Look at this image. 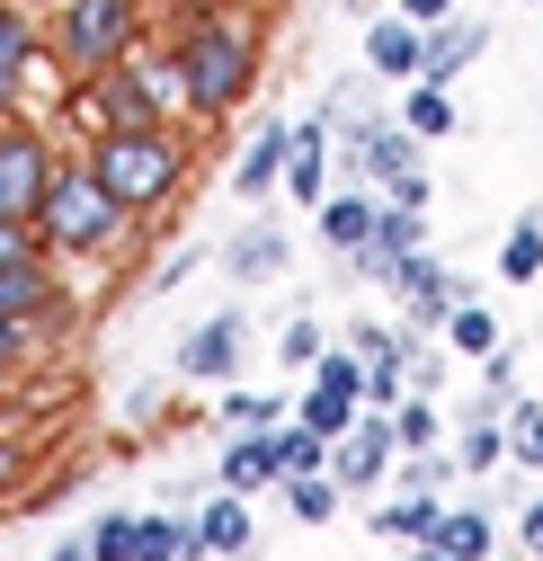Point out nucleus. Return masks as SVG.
Segmentation results:
<instances>
[{
	"instance_id": "f257e3e1",
	"label": "nucleus",
	"mask_w": 543,
	"mask_h": 561,
	"mask_svg": "<svg viewBox=\"0 0 543 561\" xmlns=\"http://www.w3.org/2000/svg\"><path fill=\"white\" fill-rule=\"evenodd\" d=\"M170 72H178V99L196 125H223L258 90V19L223 10V0H196L187 27L170 36Z\"/></svg>"
},
{
	"instance_id": "f03ea898",
	"label": "nucleus",
	"mask_w": 543,
	"mask_h": 561,
	"mask_svg": "<svg viewBox=\"0 0 543 561\" xmlns=\"http://www.w3.org/2000/svg\"><path fill=\"white\" fill-rule=\"evenodd\" d=\"M81 161L99 170V187L125 215L143 224V215H170L178 187H187V134L178 125H99V144Z\"/></svg>"
},
{
	"instance_id": "7ed1b4c3",
	"label": "nucleus",
	"mask_w": 543,
	"mask_h": 561,
	"mask_svg": "<svg viewBox=\"0 0 543 561\" xmlns=\"http://www.w3.org/2000/svg\"><path fill=\"white\" fill-rule=\"evenodd\" d=\"M134 232V215L99 187V170L90 161H54V187H45V205H36V241L54 250V259H99V250H116Z\"/></svg>"
},
{
	"instance_id": "20e7f679",
	"label": "nucleus",
	"mask_w": 543,
	"mask_h": 561,
	"mask_svg": "<svg viewBox=\"0 0 543 561\" xmlns=\"http://www.w3.org/2000/svg\"><path fill=\"white\" fill-rule=\"evenodd\" d=\"M134 45H143V0H54L45 54L62 62V81H99Z\"/></svg>"
},
{
	"instance_id": "39448f33",
	"label": "nucleus",
	"mask_w": 543,
	"mask_h": 561,
	"mask_svg": "<svg viewBox=\"0 0 543 561\" xmlns=\"http://www.w3.org/2000/svg\"><path fill=\"white\" fill-rule=\"evenodd\" d=\"M81 107H90L99 125H170V107H187V99H178L170 54H143V45H134L125 62H107L99 81H81Z\"/></svg>"
},
{
	"instance_id": "423d86ee",
	"label": "nucleus",
	"mask_w": 543,
	"mask_h": 561,
	"mask_svg": "<svg viewBox=\"0 0 543 561\" xmlns=\"http://www.w3.org/2000/svg\"><path fill=\"white\" fill-rule=\"evenodd\" d=\"M45 187H54V144H45L36 125L0 116V224H36Z\"/></svg>"
},
{
	"instance_id": "0eeeda50",
	"label": "nucleus",
	"mask_w": 543,
	"mask_h": 561,
	"mask_svg": "<svg viewBox=\"0 0 543 561\" xmlns=\"http://www.w3.org/2000/svg\"><path fill=\"white\" fill-rule=\"evenodd\" d=\"M241 330H250V312H241V304H223L215 321H196V330L178 339V375L223 392V375H241Z\"/></svg>"
},
{
	"instance_id": "6e6552de",
	"label": "nucleus",
	"mask_w": 543,
	"mask_h": 561,
	"mask_svg": "<svg viewBox=\"0 0 543 561\" xmlns=\"http://www.w3.org/2000/svg\"><path fill=\"white\" fill-rule=\"evenodd\" d=\"M392 455H401L392 410H357V428L330 446V472H338V490H374V481L392 472Z\"/></svg>"
},
{
	"instance_id": "1a4fd4ad",
	"label": "nucleus",
	"mask_w": 543,
	"mask_h": 561,
	"mask_svg": "<svg viewBox=\"0 0 543 561\" xmlns=\"http://www.w3.org/2000/svg\"><path fill=\"white\" fill-rule=\"evenodd\" d=\"M187 543H196V561H241V552L258 543L250 490H215V500H206V517H187Z\"/></svg>"
},
{
	"instance_id": "9d476101",
	"label": "nucleus",
	"mask_w": 543,
	"mask_h": 561,
	"mask_svg": "<svg viewBox=\"0 0 543 561\" xmlns=\"http://www.w3.org/2000/svg\"><path fill=\"white\" fill-rule=\"evenodd\" d=\"M401 295H411V321H419V330H446V312L472 295V276H454L446 259L411 250V259H401Z\"/></svg>"
},
{
	"instance_id": "9b49d317",
	"label": "nucleus",
	"mask_w": 543,
	"mask_h": 561,
	"mask_svg": "<svg viewBox=\"0 0 543 561\" xmlns=\"http://www.w3.org/2000/svg\"><path fill=\"white\" fill-rule=\"evenodd\" d=\"M36 54H45V27L19 10V0H0V116H10L27 99V72H36Z\"/></svg>"
},
{
	"instance_id": "f8f14e48",
	"label": "nucleus",
	"mask_w": 543,
	"mask_h": 561,
	"mask_svg": "<svg viewBox=\"0 0 543 561\" xmlns=\"http://www.w3.org/2000/svg\"><path fill=\"white\" fill-rule=\"evenodd\" d=\"M419 62H428V27H411V19H374V27H366V72H374V81H401V90H411Z\"/></svg>"
},
{
	"instance_id": "ddd939ff",
	"label": "nucleus",
	"mask_w": 543,
	"mask_h": 561,
	"mask_svg": "<svg viewBox=\"0 0 543 561\" xmlns=\"http://www.w3.org/2000/svg\"><path fill=\"white\" fill-rule=\"evenodd\" d=\"M286 187H294V205H330V116H303L294 125V152H286Z\"/></svg>"
},
{
	"instance_id": "4468645a",
	"label": "nucleus",
	"mask_w": 543,
	"mask_h": 561,
	"mask_svg": "<svg viewBox=\"0 0 543 561\" xmlns=\"http://www.w3.org/2000/svg\"><path fill=\"white\" fill-rule=\"evenodd\" d=\"M286 152H294V125H286V116H267V125L250 134V152L232 161V196H267V187L286 179Z\"/></svg>"
},
{
	"instance_id": "2eb2a0df",
	"label": "nucleus",
	"mask_w": 543,
	"mask_h": 561,
	"mask_svg": "<svg viewBox=\"0 0 543 561\" xmlns=\"http://www.w3.org/2000/svg\"><path fill=\"white\" fill-rule=\"evenodd\" d=\"M215 259H223V276H241V286H267V276H286V232H277V224H250V232H232Z\"/></svg>"
},
{
	"instance_id": "dca6fc26",
	"label": "nucleus",
	"mask_w": 543,
	"mask_h": 561,
	"mask_svg": "<svg viewBox=\"0 0 543 561\" xmlns=\"http://www.w3.org/2000/svg\"><path fill=\"white\" fill-rule=\"evenodd\" d=\"M482 45H490V27H482V19H446V27L428 36V62H419V81H428V90H454V72H463V62L482 54Z\"/></svg>"
},
{
	"instance_id": "f3484780",
	"label": "nucleus",
	"mask_w": 543,
	"mask_h": 561,
	"mask_svg": "<svg viewBox=\"0 0 543 561\" xmlns=\"http://www.w3.org/2000/svg\"><path fill=\"white\" fill-rule=\"evenodd\" d=\"M215 481H223V490H258V481H277V428H232Z\"/></svg>"
},
{
	"instance_id": "a211bd4d",
	"label": "nucleus",
	"mask_w": 543,
	"mask_h": 561,
	"mask_svg": "<svg viewBox=\"0 0 543 561\" xmlns=\"http://www.w3.org/2000/svg\"><path fill=\"white\" fill-rule=\"evenodd\" d=\"M437 526H446L437 490H401L392 508H374V535H392V543H437Z\"/></svg>"
},
{
	"instance_id": "6ab92c4d",
	"label": "nucleus",
	"mask_w": 543,
	"mask_h": 561,
	"mask_svg": "<svg viewBox=\"0 0 543 561\" xmlns=\"http://www.w3.org/2000/svg\"><path fill=\"white\" fill-rule=\"evenodd\" d=\"M374 224H383V205H374V196H330V205H321V241H330L338 259L366 250V241H374Z\"/></svg>"
},
{
	"instance_id": "aec40b11",
	"label": "nucleus",
	"mask_w": 543,
	"mask_h": 561,
	"mask_svg": "<svg viewBox=\"0 0 543 561\" xmlns=\"http://www.w3.org/2000/svg\"><path fill=\"white\" fill-rule=\"evenodd\" d=\"M499 276H508V286H534V276H543V205H525V215L508 224V241H499Z\"/></svg>"
},
{
	"instance_id": "412c9836",
	"label": "nucleus",
	"mask_w": 543,
	"mask_h": 561,
	"mask_svg": "<svg viewBox=\"0 0 543 561\" xmlns=\"http://www.w3.org/2000/svg\"><path fill=\"white\" fill-rule=\"evenodd\" d=\"M437 552H454V561H490V552H499V526H490V508H446V526H437Z\"/></svg>"
},
{
	"instance_id": "4be33fe9",
	"label": "nucleus",
	"mask_w": 543,
	"mask_h": 561,
	"mask_svg": "<svg viewBox=\"0 0 543 561\" xmlns=\"http://www.w3.org/2000/svg\"><path fill=\"white\" fill-rule=\"evenodd\" d=\"M446 347H454V357H490V347H499V312H490L482 295H463V304L446 312Z\"/></svg>"
},
{
	"instance_id": "5701e85b",
	"label": "nucleus",
	"mask_w": 543,
	"mask_h": 561,
	"mask_svg": "<svg viewBox=\"0 0 543 561\" xmlns=\"http://www.w3.org/2000/svg\"><path fill=\"white\" fill-rule=\"evenodd\" d=\"M330 446H338V437L303 428V419H277V481H294V472H330Z\"/></svg>"
},
{
	"instance_id": "b1692460",
	"label": "nucleus",
	"mask_w": 543,
	"mask_h": 561,
	"mask_svg": "<svg viewBox=\"0 0 543 561\" xmlns=\"http://www.w3.org/2000/svg\"><path fill=\"white\" fill-rule=\"evenodd\" d=\"M338 500H348V490H338V472H294V481H286V517H303V526H330Z\"/></svg>"
},
{
	"instance_id": "393cba45",
	"label": "nucleus",
	"mask_w": 543,
	"mask_h": 561,
	"mask_svg": "<svg viewBox=\"0 0 543 561\" xmlns=\"http://www.w3.org/2000/svg\"><path fill=\"white\" fill-rule=\"evenodd\" d=\"M392 437H401V455H437V446H446V419H437V401H428V392H411V401L392 410Z\"/></svg>"
},
{
	"instance_id": "a878e982",
	"label": "nucleus",
	"mask_w": 543,
	"mask_h": 561,
	"mask_svg": "<svg viewBox=\"0 0 543 561\" xmlns=\"http://www.w3.org/2000/svg\"><path fill=\"white\" fill-rule=\"evenodd\" d=\"M508 446H517V437H508V419H463V437H454V463H463V472H490Z\"/></svg>"
},
{
	"instance_id": "bb28decb",
	"label": "nucleus",
	"mask_w": 543,
	"mask_h": 561,
	"mask_svg": "<svg viewBox=\"0 0 543 561\" xmlns=\"http://www.w3.org/2000/svg\"><path fill=\"white\" fill-rule=\"evenodd\" d=\"M294 419H303V428H321V437H348V428H357V401L330 392V383H312V392L294 401Z\"/></svg>"
},
{
	"instance_id": "cd10ccee",
	"label": "nucleus",
	"mask_w": 543,
	"mask_h": 561,
	"mask_svg": "<svg viewBox=\"0 0 543 561\" xmlns=\"http://www.w3.org/2000/svg\"><path fill=\"white\" fill-rule=\"evenodd\" d=\"M348 347H357L366 366H419V339H411V330H374V321H357Z\"/></svg>"
},
{
	"instance_id": "c85d7f7f",
	"label": "nucleus",
	"mask_w": 543,
	"mask_h": 561,
	"mask_svg": "<svg viewBox=\"0 0 543 561\" xmlns=\"http://www.w3.org/2000/svg\"><path fill=\"white\" fill-rule=\"evenodd\" d=\"M90 552H99V561H143V517H125V508L99 517V526H90Z\"/></svg>"
},
{
	"instance_id": "c756f323",
	"label": "nucleus",
	"mask_w": 543,
	"mask_h": 561,
	"mask_svg": "<svg viewBox=\"0 0 543 561\" xmlns=\"http://www.w3.org/2000/svg\"><path fill=\"white\" fill-rule=\"evenodd\" d=\"M401 125H411L419 144H428V134H454V99L428 90V81H411V107H401Z\"/></svg>"
},
{
	"instance_id": "7c9ffc66",
	"label": "nucleus",
	"mask_w": 543,
	"mask_h": 561,
	"mask_svg": "<svg viewBox=\"0 0 543 561\" xmlns=\"http://www.w3.org/2000/svg\"><path fill=\"white\" fill-rule=\"evenodd\" d=\"M428 241V215L419 205H383V224H374V250H392V259H411Z\"/></svg>"
},
{
	"instance_id": "2f4dec72",
	"label": "nucleus",
	"mask_w": 543,
	"mask_h": 561,
	"mask_svg": "<svg viewBox=\"0 0 543 561\" xmlns=\"http://www.w3.org/2000/svg\"><path fill=\"white\" fill-rule=\"evenodd\" d=\"M36 347H45V339H36L27 321H0V401L19 392V375H27V357H36Z\"/></svg>"
},
{
	"instance_id": "473e14b6",
	"label": "nucleus",
	"mask_w": 543,
	"mask_h": 561,
	"mask_svg": "<svg viewBox=\"0 0 543 561\" xmlns=\"http://www.w3.org/2000/svg\"><path fill=\"white\" fill-rule=\"evenodd\" d=\"M312 383H330V392H348V401H366V357H357V347H321V366H312Z\"/></svg>"
},
{
	"instance_id": "72a5a7b5",
	"label": "nucleus",
	"mask_w": 543,
	"mask_h": 561,
	"mask_svg": "<svg viewBox=\"0 0 543 561\" xmlns=\"http://www.w3.org/2000/svg\"><path fill=\"white\" fill-rule=\"evenodd\" d=\"M286 401L277 392H223V428H277Z\"/></svg>"
},
{
	"instance_id": "f704fd0d",
	"label": "nucleus",
	"mask_w": 543,
	"mask_h": 561,
	"mask_svg": "<svg viewBox=\"0 0 543 561\" xmlns=\"http://www.w3.org/2000/svg\"><path fill=\"white\" fill-rule=\"evenodd\" d=\"M143 561H196L187 517H143Z\"/></svg>"
},
{
	"instance_id": "c9c22d12",
	"label": "nucleus",
	"mask_w": 543,
	"mask_h": 561,
	"mask_svg": "<svg viewBox=\"0 0 543 561\" xmlns=\"http://www.w3.org/2000/svg\"><path fill=\"white\" fill-rule=\"evenodd\" d=\"M508 437H517V455L543 472V410H534V401H508Z\"/></svg>"
},
{
	"instance_id": "e433bc0d",
	"label": "nucleus",
	"mask_w": 543,
	"mask_h": 561,
	"mask_svg": "<svg viewBox=\"0 0 543 561\" xmlns=\"http://www.w3.org/2000/svg\"><path fill=\"white\" fill-rule=\"evenodd\" d=\"M277 357H286V366H321V330H312V321H286Z\"/></svg>"
},
{
	"instance_id": "4c0bfd02",
	"label": "nucleus",
	"mask_w": 543,
	"mask_h": 561,
	"mask_svg": "<svg viewBox=\"0 0 543 561\" xmlns=\"http://www.w3.org/2000/svg\"><path fill=\"white\" fill-rule=\"evenodd\" d=\"M45 241H36V224H0V267H19V259H36Z\"/></svg>"
},
{
	"instance_id": "58836bf2",
	"label": "nucleus",
	"mask_w": 543,
	"mask_h": 561,
	"mask_svg": "<svg viewBox=\"0 0 543 561\" xmlns=\"http://www.w3.org/2000/svg\"><path fill=\"white\" fill-rule=\"evenodd\" d=\"M482 383H490V392H508V383H517V339H499L490 357H482Z\"/></svg>"
},
{
	"instance_id": "ea45409f",
	"label": "nucleus",
	"mask_w": 543,
	"mask_h": 561,
	"mask_svg": "<svg viewBox=\"0 0 543 561\" xmlns=\"http://www.w3.org/2000/svg\"><path fill=\"white\" fill-rule=\"evenodd\" d=\"M401 19H411V27H428V36H437V27L454 19V0H401Z\"/></svg>"
},
{
	"instance_id": "a19ab883",
	"label": "nucleus",
	"mask_w": 543,
	"mask_h": 561,
	"mask_svg": "<svg viewBox=\"0 0 543 561\" xmlns=\"http://www.w3.org/2000/svg\"><path fill=\"white\" fill-rule=\"evenodd\" d=\"M428 196H437L428 170H401V179H392V205H419V215H428Z\"/></svg>"
},
{
	"instance_id": "79ce46f5",
	"label": "nucleus",
	"mask_w": 543,
	"mask_h": 561,
	"mask_svg": "<svg viewBox=\"0 0 543 561\" xmlns=\"http://www.w3.org/2000/svg\"><path fill=\"white\" fill-rule=\"evenodd\" d=\"M187 267H196V250H178V259H161V267H152V295H170V286H178Z\"/></svg>"
},
{
	"instance_id": "37998d69",
	"label": "nucleus",
	"mask_w": 543,
	"mask_h": 561,
	"mask_svg": "<svg viewBox=\"0 0 543 561\" xmlns=\"http://www.w3.org/2000/svg\"><path fill=\"white\" fill-rule=\"evenodd\" d=\"M517 535H525V552H534V561H543V500H534V508H525V517H517Z\"/></svg>"
},
{
	"instance_id": "c03bdc74",
	"label": "nucleus",
	"mask_w": 543,
	"mask_h": 561,
	"mask_svg": "<svg viewBox=\"0 0 543 561\" xmlns=\"http://www.w3.org/2000/svg\"><path fill=\"white\" fill-rule=\"evenodd\" d=\"M19 472H27V446H0V490H10Z\"/></svg>"
},
{
	"instance_id": "a18cd8bd",
	"label": "nucleus",
	"mask_w": 543,
	"mask_h": 561,
	"mask_svg": "<svg viewBox=\"0 0 543 561\" xmlns=\"http://www.w3.org/2000/svg\"><path fill=\"white\" fill-rule=\"evenodd\" d=\"M54 561H99V552H90V535H81V543L62 535V543H54Z\"/></svg>"
},
{
	"instance_id": "49530a36",
	"label": "nucleus",
	"mask_w": 543,
	"mask_h": 561,
	"mask_svg": "<svg viewBox=\"0 0 543 561\" xmlns=\"http://www.w3.org/2000/svg\"><path fill=\"white\" fill-rule=\"evenodd\" d=\"M411 561H454V552H437V543H411Z\"/></svg>"
}]
</instances>
